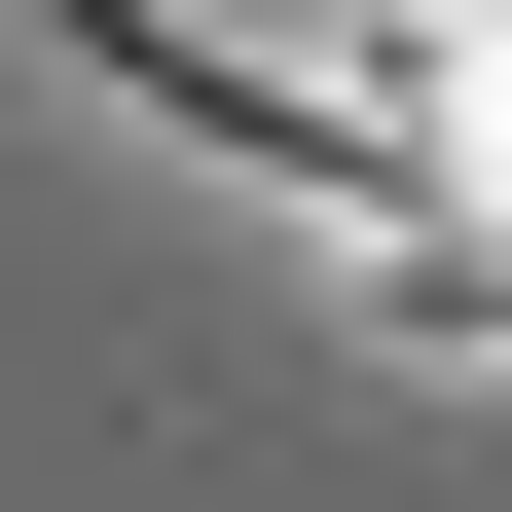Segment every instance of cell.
<instances>
[{
	"label": "cell",
	"mask_w": 512,
	"mask_h": 512,
	"mask_svg": "<svg viewBox=\"0 0 512 512\" xmlns=\"http://www.w3.org/2000/svg\"><path fill=\"white\" fill-rule=\"evenodd\" d=\"M74 110H147L183 183H256V220L366 256V330H512V183L439 147V74H293V37H220V0H0Z\"/></svg>",
	"instance_id": "cell-1"
}]
</instances>
